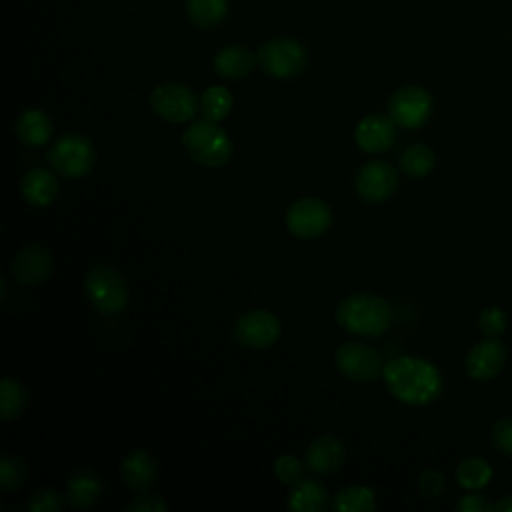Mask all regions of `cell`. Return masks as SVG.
Returning a JSON list of instances; mask_svg holds the SVG:
<instances>
[{
  "mask_svg": "<svg viewBox=\"0 0 512 512\" xmlns=\"http://www.w3.org/2000/svg\"><path fill=\"white\" fill-rule=\"evenodd\" d=\"M400 172L410 176V178H424L432 172L436 164V154L430 146L426 144H410L402 154H400Z\"/></svg>",
  "mask_w": 512,
  "mask_h": 512,
  "instance_id": "obj_25",
  "label": "cell"
},
{
  "mask_svg": "<svg viewBox=\"0 0 512 512\" xmlns=\"http://www.w3.org/2000/svg\"><path fill=\"white\" fill-rule=\"evenodd\" d=\"M168 504L158 494H138L132 502L126 504V512H166Z\"/></svg>",
  "mask_w": 512,
  "mask_h": 512,
  "instance_id": "obj_35",
  "label": "cell"
},
{
  "mask_svg": "<svg viewBox=\"0 0 512 512\" xmlns=\"http://www.w3.org/2000/svg\"><path fill=\"white\" fill-rule=\"evenodd\" d=\"M14 134L24 146L40 148L52 136V120L44 110L28 108L16 118Z\"/></svg>",
  "mask_w": 512,
  "mask_h": 512,
  "instance_id": "obj_21",
  "label": "cell"
},
{
  "mask_svg": "<svg viewBox=\"0 0 512 512\" xmlns=\"http://www.w3.org/2000/svg\"><path fill=\"white\" fill-rule=\"evenodd\" d=\"M344 460L346 444L334 434L316 436L304 452V464L314 474H332L344 464Z\"/></svg>",
  "mask_w": 512,
  "mask_h": 512,
  "instance_id": "obj_16",
  "label": "cell"
},
{
  "mask_svg": "<svg viewBox=\"0 0 512 512\" xmlns=\"http://www.w3.org/2000/svg\"><path fill=\"white\" fill-rule=\"evenodd\" d=\"M66 504V494H60L54 488H40L28 498L30 512H60Z\"/></svg>",
  "mask_w": 512,
  "mask_h": 512,
  "instance_id": "obj_31",
  "label": "cell"
},
{
  "mask_svg": "<svg viewBox=\"0 0 512 512\" xmlns=\"http://www.w3.org/2000/svg\"><path fill=\"white\" fill-rule=\"evenodd\" d=\"M28 478V466L20 456L14 454H2L0 456V490L2 492H14L20 486H24Z\"/></svg>",
  "mask_w": 512,
  "mask_h": 512,
  "instance_id": "obj_29",
  "label": "cell"
},
{
  "mask_svg": "<svg viewBox=\"0 0 512 512\" xmlns=\"http://www.w3.org/2000/svg\"><path fill=\"white\" fill-rule=\"evenodd\" d=\"M494 510L496 512H512V492L502 496L496 504H494Z\"/></svg>",
  "mask_w": 512,
  "mask_h": 512,
  "instance_id": "obj_37",
  "label": "cell"
},
{
  "mask_svg": "<svg viewBox=\"0 0 512 512\" xmlns=\"http://www.w3.org/2000/svg\"><path fill=\"white\" fill-rule=\"evenodd\" d=\"M330 502V494L322 482L314 478H302L292 486L286 508L292 512H324Z\"/></svg>",
  "mask_w": 512,
  "mask_h": 512,
  "instance_id": "obj_20",
  "label": "cell"
},
{
  "mask_svg": "<svg viewBox=\"0 0 512 512\" xmlns=\"http://www.w3.org/2000/svg\"><path fill=\"white\" fill-rule=\"evenodd\" d=\"M330 508L338 512H374V492L368 486H346L336 492V496L330 502Z\"/></svg>",
  "mask_w": 512,
  "mask_h": 512,
  "instance_id": "obj_27",
  "label": "cell"
},
{
  "mask_svg": "<svg viewBox=\"0 0 512 512\" xmlns=\"http://www.w3.org/2000/svg\"><path fill=\"white\" fill-rule=\"evenodd\" d=\"M54 270L52 252L42 244H26L12 256L10 272L16 282L24 286H36L50 278Z\"/></svg>",
  "mask_w": 512,
  "mask_h": 512,
  "instance_id": "obj_14",
  "label": "cell"
},
{
  "mask_svg": "<svg viewBox=\"0 0 512 512\" xmlns=\"http://www.w3.org/2000/svg\"><path fill=\"white\" fill-rule=\"evenodd\" d=\"M84 292L90 306L104 316L120 314L130 300L126 278L108 264H96L86 272Z\"/></svg>",
  "mask_w": 512,
  "mask_h": 512,
  "instance_id": "obj_4",
  "label": "cell"
},
{
  "mask_svg": "<svg viewBox=\"0 0 512 512\" xmlns=\"http://www.w3.org/2000/svg\"><path fill=\"white\" fill-rule=\"evenodd\" d=\"M50 168L68 180L84 178L96 166V148L94 144L76 132L62 134L46 154Z\"/></svg>",
  "mask_w": 512,
  "mask_h": 512,
  "instance_id": "obj_5",
  "label": "cell"
},
{
  "mask_svg": "<svg viewBox=\"0 0 512 512\" xmlns=\"http://www.w3.org/2000/svg\"><path fill=\"white\" fill-rule=\"evenodd\" d=\"M182 146L188 156L204 168H222L230 162L234 146L230 136L208 118L190 120L182 132Z\"/></svg>",
  "mask_w": 512,
  "mask_h": 512,
  "instance_id": "obj_3",
  "label": "cell"
},
{
  "mask_svg": "<svg viewBox=\"0 0 512 512\" xmlns=\"http://www.w3.org/2000/svg\"><path fill=\"white\" fill-rule=\"evenodd\" d=\"M256 62H258V58L252 50H248L246 46H240V44H230L216 52L214 70L220 78L240 80L252 72Z\"/></svg>",
  "mask_w": 512,
  "mask_h": 512,
  "instance_id": "obj_19",
  "label": "cell"
},
{
  "mask_svg": "<svg viewBox=\"0 0 512 512\" xmlns=\"http://www.w3.org/2000/svg\"><path fill=\"white\" fill-rule=\"evenodd\" d=\"M490 440L498 452L512 456V414L502 416L492 424Z\"/></svg>",
  "mask_w": 512,
  "mask_h": 512,
  "instance_id": "obj_33",
  "label": "cell"
},
{
  "mask_svg": "<svg viewBox=\"0 0 512 512\" xmlns=\"http://www.w3.org/2000/svg\"><path fill=\"white\" fill-rule=\"evenodd\" d=\"M508 328L506 312L498 306H488L478 316V330L484 338H500Z\"/></svg>",
  "mask_w": 512,
  "mask_h": 512,
  "instance_id": "obj_30",
  "label": "cell"
},
{
  "mask_svg": "<svg viewBox=\"0 0 512 512\" xmlns=\"http://www.w3.org/2000/svg\"><path fill=\"white\" fill-rule=\"evenodd\" d=\"M430 114H432V96L422 86L406 84L398 88L388 100V116L400 128L416 130L426 124Z\"/></svg>",
  "mask_w": 512,
  "mask_h": 512,
  "instance_id": "obj_11",
  "label": "cell"
},
{
  "mask_svg": "<svg viewBox=\"0 0 512 512\" xmlns=\"http://www.w3.org/2000/svg\"><path fill=\"white\" fill-rule=\"evenodd\" d=\"M336 370L352 382H372L382 376L384 362L374 346L360 340H348L334 352Z\"/></svg>",
  "mask_w": 512,
  "mask_h": 512,
  "instance_id": "obj_8",
  "label": "cell"
},
{
  "mask_svg": "<svg viewBox=\"0 0 512 512\" xmlns=\"http://www.w3.org/2000/svg\"><path fill=\"white\" fill-rule=\"evenodd\" d=\"M304 468H306V464L300 458H296L294 454H282L274 462L276 478L288 486H294L304 478Z\"/></svg>",
  "mask_w": 512,
  "mask_h": 512,
  "instance_id": "obj_32",
  "label": "cell"
},
{
  "mask_svg": "<svg viewBox=\"0 0 512 512\" xmlns=\"http://www.w3.org/2000/svg\"><path fill=\"white\" fill-rule=\"evenodd\" d=\"M444 486H446V480H444V474L434 470V468H428L420 474L418 478V490L424 498L428 500H434L438 498L442 492H444Z\"/></svg>",
  "mask_w": 512,
  "mask_h": 512,
  "instance_id": "obj_34",
  "label": "cell"
},
{
  "mask_svg": "<svg viewBox=\"0 0 512 512\" xmlns=\"http://www.w3.org/2000/svg\"><path fill=\"white\" fill-rule=\"evenodd\" d=\"M396 138V124L390 116L384 114H368L364 116L356 130L354 140L362 152L380 154L394 144Z\"/></svg>",
  "mask_w": 512,
  "mask_h": 512,
  "instance_id": "obj_17",
  "label": "cell"
},
{
  "mask_svg": "<svg viewBox=\"0 0 512 512\" xmlns=\"http://www.w3.org/2000/svg\"><path fill=\"white\" fill-rule=\"evenodd\" d=\"M280 334H282V324L278 316L262 308L242 312L232 326V338L238 344L246 348H256V350L270 348L272 344L278 342Z\"/></svg>",
  "mask_w": 512,
  "mask_h": 512,
  "instance_id": "obj_10",
  "label": "cell"
},
{
  "mask_svg": "<svg viewBox=\"0 0 512 512\" xmlns=\"http://www.w3.org/2000/svg\"><path fill=\"white\" fill-rule=\"evenodd\" d=\"M388 392L406 406H428L444 390L440 370L420 356H396L382 370Z\"/></svg>",
  "mask_w": 512,
  "mask_h": 512,
  "instance_id": "obj_1",
  "label": "cell"
},
{
  "mask_svg": "<svg viewBox=\"0 0 512 512\" xmlns=\"http://www.w3.org/2000/svg\"><path fill=\"white\" fill-rule=\"evenodd\" d=\"M508 360V348L500 342V338H484L470 346L464 358V370L468 378L484 382L496 378Z\"/></svg>",
  "mask_w": 512,
  "mask_h": 512,
  "instance_id": "obj_13",
  "label": "cell"
},
{
  "mask_svg": "<svg viewBox=\"0 0 512 512\" xmlns=\"http://www.w3.org/2000/svg\"><path fill=\"white\" fill-rule=\"evenodd\" d=\"M492 474L494 472H492L490 462L480 456H468V458L460 460L454 470L456 482L464 490H480V488L488 486L492 480Z\"/></svg>",
  "mask_w": 512,
  "mask_h": 512,
  "instance_id": "obj_24",
  "label": "cell"
},
{
  "mask_svg": "<svg viewBox=\"0 0 512 512\" xmlns=\"http://www.w3.org/2000/svg\"><path fill=\"white\" fill-rule=\"evenodd\" d=\"M332 208L314 196H304L292 202L286 210L284 222L290 234L300 240H314L322 236L332 224Z\"/></svg>",
  "mask_w": 512,
  "mask_h": 512,
  "instance_id": "obj_9",
  "label": "cell"
},
{
  "mask_svg": "<svg viewBox=\"0 0 512 512\" xmlns=\"http://www.w3.org/2000/svg\"><path fill=\"white\" fill-rule=\"evenodd\" d=\"M334 318L336 324L352 336H380L392 324V310L386 298L358 292L338 302Z\"/></svg>",
  "mask_w": 512,
  "mask_h": 512,
  "instance_id": "obj_2",
  "label": "cell"
},
{
  "mask_svg": "<svg viewBox=\"0 0 512 512\" xmlns=\"http://www.w3.org/2000/svg\"><path fill=\"white\" fill-rule=\"evenodd\" d=\"M458 512H488V510H494V504L480 492L476 490H470V494H464L456 506H454Z\"/></svg>",
  "mask_w": 512,
  "mask_h": 512,
  "instance_id": "obj_36",
  "label": "cell"
},
{
  "mask_svg": "<svg viewBox=\"0 0 512 512\" xmlns=\"http://www.w3.org/2000/svg\"><path fill=\"white\" fill-rule=\"evenodd\" d=\"M158 460L144 448L128 452L120 462V478L124 486L136 494L150 492L158 482Z\"/></svg>",
  "mask_w": 512,
  "mask_h": 512,
  "instance_id": "obj_15",
  "label": "cell"
},
{
  "mask_svg": "<svg viewBox=\"0 0 512 512\" xmlns=\"http://www.w3.org/2000/svg\"><path fill=\"white\" fill-rule=\"evenodd\" d=\"M148 104L158 118L172 124H184V122H190L198 112L200 98L190 86L168 80L154 86V90L150 92Z\"/></svg>",
  "mask_w": 512,
  "mask_h": 512,
  "instance_id": "obj_7",
  "label": "cell"
},
{
  "mask_svg": "<svg viewBox=\"0 0 512 512\" xmlns=\"http://www.w3.org/2000/svg\"><path fill=\"white\" fill-rule=\"evenodd\" d=\"M20 192L28 206L46 208L58 198L60 182L52 168H32L22 176Z\"/></svg>",
  "mask_w": 512,
  "mask_h": 512,
  "instance_id": "obj_18",
  "label": "cell"
},
{
  "mask_svg": "<svg viewBox=\"0 0 512 512\" xmlns=\"http://www.w3.org/2000/svg\"><path fill=\"white\" fill-rule=\"evenodd\" d=\"M28 408V390L16 378H4L0 384V418L4 422L18 420Z\"/></svg>",
  "mask_w": 512,
  "mask_h": 512,
  "instance_id": "obj_23",
  "label": "cell"
},
{
  "mask_svg": "<svg viewBox=\"0 0 512 512\" xmlns=\"http://www.w3.org/2000/svg\"><path fill=\"white\" fill-rule=\"evenodd\" d=\"M186 14L198 28H216L228 14V0H186Z\"/></svg>",
  "mask_w": 512,
  "mask_h": 512,
  "instance_id": "obj_26",
  "label": "cell"
},
{
  "mask_svg": "<svg viewBox=\"0 0 512 512\" xmlns=\"http://www.w3.org/2000/svg\"><path fill=\"white\" fill-rule=\"evenodd\" d=\"M354 188L360 200L368 204H378L388 200L398 188V172L386 160H370L360 166Z\"/></svg>",
  "mask_w": 512,
  "mask_h": 512,
  "instance_id": "obj_12",
  "label": "cell"
},
{
  "mask_svg": "<svg viewBox=\"0 0 512 512\" xmlns=\"http://www.w3.org/2000/svg\"><path fill=\"white\" fill-rule=\"evenodd\" d=\"M256 58L264 74L276 80H290L300 76L308 62L304 46L294 38H272L264 42L258 48Z\"/></svg>",
  "mask_w": 512,
  "mask_h": 512,
  "instance_id": "obj_6",
  "label": "cell"
},
{
  "mask_svg": "<svg viewBox=\"0 0 512 512\" xmlns=\"http://www.w3.org/2000/svg\"><path fill=\"white\" fill-rule=\"evenodd\" d=\"M232 110V94L224 86H210L200 96V112L204 118L220 122Z\"/></svg>",
  "mask_w": 512,
  "mask_h": 512,
  "instance_id": "obj_28",
  "label": "cell"
},
{
  "mask_svg": "<svg viewBox=\"0 0 512 512\" xmlns=\"http://www.w3.org/2000/svg\"><path fill=\"white\" fill-rule=\"evenodd\" d=\"M102 478L92 470L76 472L66 484V500L74 510H90L102 496Z\"/></svg>",
  "mask_w": 512,
  "mask_h": 512,
  "instance_id": "obj_22",
  "label": "cell"
}]
</instances>
